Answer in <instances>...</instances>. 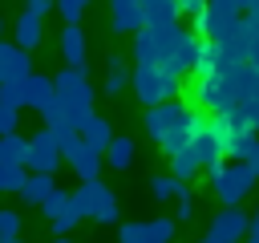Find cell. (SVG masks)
Masks as SVG:
<instances>
[{"instance_id": "cell-1", "label": "cell", "mask_w": 259, "mask_h": 243, "mask_svg": "<svg viewBox=\"0 0 259 243\" xmlns=\"http://www.w3.org/2000/svg\"><path fill=\"white\" fill-rule=\"evenodd\" d=\"M130 36H134V65H162L170 57V49L178 45L182 24L178 20L174 24H142Z\"/></svg>"}, {"instance_id": "cell-2", "label": "cell", "mask_w": 259, "mask_h": 243, "mask_svg": "<svg viewBox=\"0 0 259 243\" xmlns=\"http://www.w3.org/2000/svg\"><path fill=\"white\" fill-rule=\"evenodd\" d=\"M69 207H73L81 219L117 223V194H113L101 178H89V182H81L77 190H69Z\"/></svg>"}, {"instance_id": "cell-3", "label": "cell", "mask_w": 259, "mask_h": 243, "mask_svg": "<svg viewBox=\"0 0 259 243\" xmlns=\"http://www.w3.org/2000/svg\"><path fill=\"white\" fill-rule=\"evenodd\" d=\"M130 85H134L138 101L154 105V101L178 97V89H182V77H174L166 65H134V73H130Z\"/></svg>"}, {"instance_id": "cell-4", "label": "cell", "mask_w": 259, "mask_h": 243, "mask_svg": "<svg viewBox=\"0 0 259 243\" xmlns=\"http://www.w3.org/2000/svg\"><path fill=\"white\" fill-rule=\"evenodd\" d=\"M53 93H57V101H65L69 109H81V113H93V85H89V77H85V69H61L57 77H53Z\"/></svg>"}, {"instance_id": "cell-5", "label": "cell", "mask_w": 259, "mask_h": 243, "mask_svg": "<svg viewBox=\"0 0 259 243\" xmlns=\"http://www.w3.org/2000/svg\"><path fill=\"white\" fill-rule=\"evenodd\" d=\"M239 16H243V4H239V0H206V8H202L198 20H194V32H198L202 40H219Z\"/></svg>"}, {"instance_id": "cell-6", "label": "cell", "mask_w": 259, "mask_h": 243, "mask_svg": "<svg viewBox=\"0 0 259 243\" xmlns=\"http://www.w3.org/2000/svg\"><path fill=\"white\" fill-rule=\"evenodd\" d=\"M210 186H214V194L223 198V207H239V202L251 194V186H255V174H251L243 162H231V166H223V170L210 178Z\"/></svg>"}, {"instance_id": "cell-7", "label": "cell", "mask_w": 259, "mask_h": 243, "mask_svg": "<svg viewBox=\"0 0 259 243\" xmlns=\"http://www.w3.org/2000/svg\"><path fill=\"white\" fill-rule=\"evenodd\" d=\"M61 166V150H57V138L53 130H36L28 142H24V170H40V174H53Z\"/></svg>"}, {"instance_id": "cell-8", "label": "cell", "mask_w": 259, "mask_h": 243, "mask_svg": "<svg viewBox=\"0 0 259 243\" xmlns=\"http://www.w3.org/2000/svg\"><path fill=\"white\" fill-rule=\"evenodd\" d=\"M174 219H142V223H121L117 243H170L174 239Z\"/></svg>"}, {"instance_id": "cell-9", "label": "cell", "mask_w": 259, "mask_h": 243, "mask_svg": "<svg viewBox=\"0 0 259 243\" xmlns=\"http://www.w3.org/2000/svg\"><path fill=\"white\" fill-rule=\"evenodd\" d=\"M182 113H190V105H186V101H174V97L146 105V117H142V122H146V134L158 142V138H162V134H166V130H170V126H174Z\"/></svg>"}, {"instance_id": "cell-10", "label": "cell", "mask_w": 259, "mask_h": 243, "mask_svg": "<svg viewBox=\"0 0 259 243\" xmlns=\"http://www.w3.org/2000/svg\"><path fill=\"white\" fill-rule=\"evenodd\" d=\"M243 231H247V215H243L239 207H223V211L210 219L206 239H210V243H239Z\"/></svg>"}, {"instance_id": "cell-11", "label": "cell", "mask_w": 259, "mask_h": 243, "mask_svg": "<svg viewBox=\"0 0 259 243\" xmlns=\"http://www.w3.org/2000/svg\"><path fill=\"white\" fill-rule=\"evenodd\" d=\"M198 45H202V40H198V36H194L190 28H182V36H178V45L170 49V57H166L162 65H166V69H170L174 77H186V73L194 69V57H198Z\"/></svg>"}, {"instance_id": "cell-12", "label": "cell", "mask_w": 259, "mask_h": 243, "mask_svg": "<svg viewBox=\"0 0 259 243\" xmlns=\"http://www.w3.org/2000/svg\"><path fill=\"white\" fill-rule=\"evenodd\" d=\"M32 65H28V49H20L16 40H0V81H12V77H28Z\"/></svg>"}, {"instance_id": "cell-13", "label": "cell", "mask_w": 259, "mask_h": 243, "mask_svg": "<svg viewBox=\"0 0 259 243\" xmlns=\"http://www.w3.org/2000/svg\"><path fill=\"white\" fill-rule=\"evenodd\" d=\"M109 24H113V32H138L146 24L142 4L138 0H109Z\"/></svg>"}, {"instance_id": "cell-14", "label": "cell", "mask_w": 259, "mask_h": 243, "mask_svg": "<svg viewBox=\"0 0 259 243\" xmlns=\"http://www.w3.org/2000/svg\"><path fill=\"white\" fill-rule=\"evenodd\" d=\"M61 57H65V65L85 69V32H81V24H65L61 28Z\"/></svg>"}, {"instance_id": "cell-15", "label": "cell", "mask_w": 259, "mask_h": 243, "mask_svg": "<svg viewBox=\"0 0 259 243\" xmlns=\"http://www.w3.org/2000/svg\"><path fill=\"white\" fill-rule=\"evenodd\" d=\"M77 134H81V142H85V146H93L97 154H101V150L109 146V138H113V130H109V122H105L101 113H89V117L77 126Z\"/></svg>"}, {"instance_id": "cell-16", "label": "cell", "mask_w": 259, "mask_h": 243, "mask_svg": "<svg viewBox=\"0 0 259 243\" xmlns=\"http://www.w3.org/2000/svg\"><path fill=\"white\" fill-rule=\"evenodd\" d=\"M57 93H53V77H40V73H28L24 77V105H32L36 113L53 101Z\"/></svg>"}, {"instance_id": "cell-17", "label": "cell", "mask_w": 259, "mask_h": 243, "mask_svg": "<svg viewBox=\"0 0 259 243\" xmlns=\"http://www.w3.org/2000/svg\"><path fill=\"white\" fill-rule=\"evenodd\" d=\"M101 158H105V166H109V170H130V162H134V138L113 134V138H109V146L101 150Z\"/></svg>"}, {"instance_id": "cell-18", "label": "cell", "mask_w": 259, "mask_h": 243, "mask_svg": "<svg viewBox=\"0 0 259 243\" xmlns=\"http://www.w3.org/2000/svg\"><path fill=\"white\" fill-rule=\"evenodd\" d=\"M40 36H45V28H40V16L24 8V12L16 16V45H20V49H36V45H40Z\"/></svg>"}, {"instance_id": "cell-19", "label": "cell", "mask_w": 259, "mask_h": 243, "mask_svg": "<svg viewBox=\"0 0 259 243\" xmlns=\"http://www.w3.org/2000/svg\"><path fill=\"white\" fill-rule=\"evenodd\" d=\"M53 186H57V182H53V174H40V170H28L16 194H20V198H24L28 207H32V202H40V198H45V194H49Z\"/></svg>"}, {"instance_id": "cell-20", "label": "cell", "mask_w": 259, "mask_h": 243, "mask_svg": "<svg viewBox=\"0 0 259 243\" xmlns=\"http://www.w3.org/2000/svg\"><path fill=\"white\" fill-rule=\"evenodd\" d=\"M105 93L109 97H117V93H125V85H130V69H125V57L121 53H109V61H105Z\"/></svg>"}, {"instance_id": "cell-21", "label": "cell", "mask_w": 259, "mask_h": 243, "mask_svg": "<svg viewBox=\"0 0 259 243\" xmlns=\"http://www.w3.org/2000/svg\"><path fill=\"white\" fill-rule=\"evenodd\" d=\"M142 4V20L146 24H174L178 20V4L174 0H138Z\"/></svg>"}, {"instance_id": "cell-22", "label": "cell", "mask_w": 259, "mask_h": 243, "mask_svg": "<svg viewBox=\"0 0 259 243\" xmlns=\"http://www.w3.org/2000/svg\"><path fill=\"white\" fill-rule=\"evenodd\" d=\"M190 113H194V109H190ZM190 113H182V117H178V122L158 138V146H162L166 154H174V150H182V146L190 142Z\"/></svg>"}, {"instance_id": "cell-23", "label": "cell", "mask_w": 259, "mask_h": 243, "mask_svg": "<svg viewBox=\"0 0 259 243\" xmlns=\"http://www.w3.org/2000/svg\"><path fill=\"white\" fill-rule=\"evenodd\" d=\"M166 158H170V174H174L178 182H190V178L202 170V166H198V158H194L186 146H182V150H174V154H166Z\"/></svg>"}, {"instance_id": "cell-24", "label": "cell", "mask_w": 259, "mask_h": 243, "mask_svg": "<svg viewBox=\"0 0 259 243\" xmlns=\"http://www.w3.org/2000/svg\"><path fill=\"white\" fill-rule=\"evenodd\" d=\"M150 194L154 198H178V194H186V182H178L174 174H154L150 178Z\"/></svg>"}, {"instance_id": "cell-25", "label": "cell", "mask_w": 259, "mask_h": 243, "mask_svg": "<svg viewBox=\"0 0 259 243\" xmlns=\"http://www.w3.org/2000/svg\"><path fill=\"white\" fill-rule=\"evenodd\" d=\"M36 207L45 211V219H57V215H61V211L69 207V190H61V186H53V190H49V194H45V198H40Z\"/></svg>"}, {"instance_id": "cell-26", "label": "cell", "mask_w": 259, "mask_h": 243, "mask_svg": "<svg viewBox=\"0 0 259 243\" xmlns=\"http://www.w3.org/2000/svg\"><path fill=\"white\" fill-rule=\"evenodd\" d=\"M24 174H28V170H24L20 162H0V190H12V194H16L20 182H24Z\"/></svg>"}, {"instance_id": "cell-27", "label": "cell", "mask_w": 259, "mask_h": 243, "mask_svg": "<svg viewBox=\"0 0 259 243\" xmlns=\"http://www.w3.org/2000/svg\"><path fill=\"white\" fill-rule=\"evenodd\" d=\"M53 8L65 16V24H81V16H85L89 0H53Z\"/></svg>"}, {"instance_id": "cell-28", "label": "cell", "mask_w": 259, "mask_h": 243, "mask_svg": "<svg viewBox=\"0 0 259 243\" xmlns=\"http://www.w3.org/2000/svg\"><path fill=\"white\" fill-rule=\"evenodd\" d=\"M0 101H8V105H24V77H12V81H0Z\"/></svg>"}, {"instance_id": "cell-29", "label": "cell", "mask_w": 259, "mask_h": 243, "mask_svg": "<svg viewBox=\"0 0 259 243\" xmlns=\"http://www.w3.org/2000/svg\"><path fill=\"white\" fill-rule=\"evenodd\" d=\"M49 223H53V235H65V231H73V227L81 223V215H77L73 207H65V211H61L57 219H49Z\"/></svg>"}, {"instance_id": "cell-30", "label": "cell", "mask_w": 259, "mask_h": 243, "mask_svg": "<svg viewBox=\"0 0 259 243\" xmlns=\"http://www.w3.org/2000/svg\"><path fill=\"white\" fill-rule=\"evenodd\" d=\"M16 126H20V109L8 105V101H0V134H12Z\"/></svg>"}, {"instance_id": "cell-31", "label": "cell", "mask_w": 259, "mask_h": 243, "mask_svg": "<svg viewBox=\"0 0 259 243\" xmlns=\"http://www.w3.org/2000/svg\"><path fill=\"white\" fill-rule=\"evenodd\" d=\"M20 231V215L16 211H0V239H12Z\"/></svg>"}, {"instance_id": "cell-32", "label": "cell", "mask_w": 259, "mask_h": 243, "mask_svg": "<svg viewBox=\"0 0 259 243\" xmlns=\"http://www.w3.org/2000/svg\"><path fill=\"white\" fill-rule=\"evenodd\" d=\"M194 219V198L190 194H178V211H174V223H186Z\"/></svg>"}, {"instance_id": "cell-33", "label": "cell", "mask_w": 259, "mask_h": 243, "mask_svg": "<svg viewBox=\"0 0 259 243\" xmlns=\"http://www.w3.org/2000/svg\"><path fill=\"white\" fill-rule=\"evenodd\" d=\"M178 4V16H190V20H198V12L206 8V0H174Z\"/></svg>"}, {"instance_id": "cell-34", "label": "cell", "mask_w": 259, "mask_h": 243, "mask_svg": "<svg viewBox=\"0 0 259 243\" xmlns=\"http://www.w3.org/2000/svg\"><path fill=\"white\" fill-rule=\"evenodd\" d=\"M24 8L36 12V16H45V12H53V0H24Z\"/></svg>"}, {"instance_id": "cell-35", "label": "cell", "mask_w": 259, "mask_h": 243, "mask_svg": "<svg viewBox=\"0 0 259 243\" xmlns=\"http://www.w3.org/2000/svg\"><path fill=\"white\" fill-rule=\"evenodd\" d=\"M243 166H247V170H251V174L259 178V142H255V150H251V154L243 158Z\"/></svg>"}, {"instance_id": "cell-36", "label": "cell", "mask_w": 259, "mask_h": 243, "mask_svg": "<svg viewBox=\"0 0 259 243\" xmlns=\"http://www.w3.org/2000/svg\"><path fill=\"white\" fill-rule=\"evenodd\" d=\"M223 166H227V162H223V158H219V162H206V166H202V170H206V178H214V174H219V170H223Z\"/></svg>"}, {"instance_id": "cell-37", "label": "cell", "mask_w": 259, "mask_h": 243, "mask_svg": "<svg viewBox=\"0 0 259 243\" xmlns=\"http://www.w3.org/2000/svg\"><path fill=\"white\" fill-rule=\"evenodd\" d=\"M53 243H73V239H69V235H57V239H53Z\"/></svg>"}, {"instance_id": "cell-38", "label": "cell", "mask_w": 259, "mask_h": 243, "mask_svg": "<svg viewBox=\"0 0 259 243\" xmlns=\"http://www.w3.org/2000/svg\"><path fill=\"white\" fill-rule=\"evenodd\" d=\"M0 243H20V239H16V235H12V239H0Z\"/></svg>"}, {"instance_id": "cell-39", "label": "cell", "mask_w": 259, "mask_h": 243, "mask_svg": "<svg viewBox=\"0 0 259 243\" xmlns=\"http://www.w3.org/2000/svg\"><path fill=\"white\" fill-rule=\"evenodd\" d=\"M198 243H210V239H206V235H202V239H198Z\"/></svg>"}, {"instance_id": "cell-40", "label": "cell", "mask_w": 259, "mask_h": 243, "mask_svg": "<svg viewBox=\"0 0 259 243\" xmlns=\"http://www.w3.org/2000/svg\"><path fill=\"white\" fill-rule=\"evenodd\" d=\"M0 36H4V20H0Z\"/></svg>"}]
</instances>
